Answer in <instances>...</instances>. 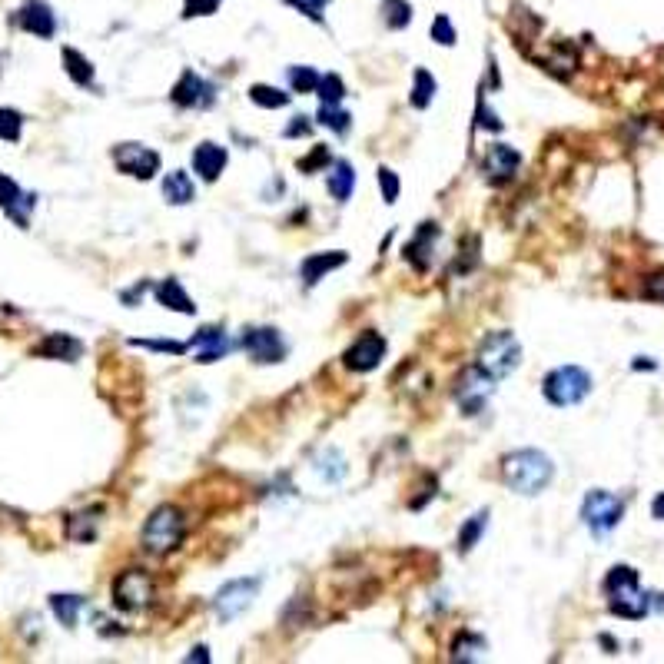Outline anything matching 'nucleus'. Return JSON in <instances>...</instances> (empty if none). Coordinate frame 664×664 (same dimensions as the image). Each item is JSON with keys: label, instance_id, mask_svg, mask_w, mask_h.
Instances as JSON below:
<instances>
[{"label": "nucleus", "instance_id": "obj_8", "mask_svg": "<svg viewBox=\"0 0 664 664\" xmlns=\"http://www.w3.org/2000/svg\"><path fill=\"white\" fill-rule=\"evenodd\" d=\"M259 595V578H236V581H226V585L216 591V601H213V611L220 621H233L240 618L243 611L253 605V598Z\"/></svg>", "mask_w": 664, "mask_h": 664}, {"label": "nucleus", "instance_id": "obj_36", "mask_svg": "<svg viewBox=\"0 0 664 664\" xmlns=\"http://www.w3.org/2000/svg\"><path fill=\"white\" fill-rule=\"evenodd\" d=\"M319 100L323 103H342V97H346V83H342V77H336V74H326V77H319Z\"/></svg>", "mask_w": 664, "mask_h": 664}, {"label": "nucleus", "instance_id": "obj_9", "mask_svg": "<svg viewBox=\"0 0 664 664\" xmlns=\"http://www.w3.org/2000/svg\"><path fill=\"white\" fill-rule=\"evenodd\" d=\"M113 163L120 173L133 176V180H153L160 173V153L150 150L147 143H120L113 147Z\"/></svg>", "mask_w": 664, "mask_h": 664}, {"label": "nucleus", "instance_id": "obj_41", "mask_svg": "<svg viewBox=\"0 0 664 664\" xmlns=\"http://www.w3.org/2000/svg\"><path fill=\"white\" fill-rule=\"evenodd\" d=\"M645 296L655 299V303H664V269H658V273H651L645 279Z\"/></svg>", "mask_w": 664, "mask_h": 664}, {"label": "nucleus", "instance_id": "obj_47", "mask_svg": "<svg viewBox=\"0 0 664 664\" xmlns=\"http://www.w3.org/2000/svg\"><path fill=\"white\" fill-rule=\"evenodd\" d=\"M635 369H655V362H648L645 356H641V359L635 362Z\"/></svg>", "mask_w": 664, "mask_h": 664}, {"label": "nucleus", "instance_id": "obj_7", "mask_svg": "<svg viewBox=\"0 0 664 664\" xmlns=\"http://www.w3.org/2000/svg\"><path fill=\"white\" fill-rule=\"evenodd\" d=\"M621 518H625V502L605 489L588 492L585 502H581V522H585L588 532L598 538L615 532V528L621 525Z\"/></svg>", "mask_w": 664, "mask_h": 664}, {"label": "nucleus", "instance_id": "obj_13", "mask_svg": "<svg viewBox=\"0 0 664 664\" xmlns=\"http://www.w3.org/2000/svg\"><path fill=\"white\" fill-rule=\"evenodd\" d=\"M518 166H522V153L512 150L508 143H492V147L485 150V157H482V176L492 186H502L518 173Z\"/></svg>", "mask_w": 664, "mask_h": 664}, {"label": "nucleus", "instance_id": "obj_39", "mask_svg": "<svg viewBox=\"0 0 664 664\" xmlns=\"http://www.w3.org/2000/svg\"><path fill=\"white\" fill-rule=\"evenodd\" d=\"M289 7H296L299 14H306L309 20H316V24H323V7L329 0H286Z\"/></svg>", "mask_w": 664, "mask_h": 664}, {"label": "nucleus", "instance_id": "obj_45", "mask_svg": "<svg viewBox=\"0 0 664 664\" xmlns=\"http://www.w3.org/2000/svg\"><path fill=\"white\" fill-rule=\"evenodd\" d=\"M651 515H655L658 522H664V492L655 498V502H651Z\"/></svg>", "mask_w": 664, "mask_h": 664}, {"label": "nucleus", "instance_id": "obj_27", "mask_svg": "<svg viewBox=\"0 0 664 664\" xmlns=\"http://www.w3.org/2000/svg\"><path fill=\"white\" fill-rule=\"evenodd\" d=\"M485 655H489V641H485L482 635L462 631V635L455 638V645H452V658L455 661H482Z\"/></svg>", "mask_w": 664, "mask_h": 664}, {"label": "nucleus", "instance_id": "obj_23", "mask_svg": "<svg viewBox=\"0 0 664 664\" xmlns=\"http://www.w3.org/2000/svg\"><path fill=\"white\" fill-rule=\"evenodd\" d=\"M160 190H163V200L173 203V206H186V203L196 200L193 176L183 173V170H170V173H166L163 183H160Z\"/></svg>", "mask_w": 664, "mask_h": 664}, {"label": "nucleus", "instance_id": "obj_15", "mask_svg": "<svg viewBox=\"0 0 664 664\" xmlns=\"http://www.w3.org/2000/svg\"><path fill=\"white\" fill-rule=\"evenodd\" d=\"M34 203H37L34 193H24L14 180H10L7 173H0V210H4L10 220L20 226V230H27L30 210H34Z\"/></svg>", "mask_w": 664, "mask_h": 664}, {"label": "nucleus", "instance_id": "obj_4", "mask_svg": "<svg viewBox=\"0 0 664 664\" xmlns=\"http://www.w3.org/2000/svg\"><path fill=\"white\" fill-rule=\"evenodd\" d=\"M183 538H186V515L176 505L153 508L150 518L143 522V532H140L143 552H150V555L176 552V548L183 545Z\"/></svg>", "mask_w": 664, "mask_h": 664}, {"label": "nucleus", "instance_id": "obj_22", "mask_svg": "<svg viewBox=\"0 0 664 664\" xmlns=\"http://www.w3.org/2000/svg\"><path fill=\"white\" fill-rule=\"evenodd\" d=\"M100 515H103L100 505L67 515V538H70V542H80V545H83V542H93V538H97V532H100Z\"/></svg>", "mask_w": 664, "mask_h": 664}, {"label": "nucleus", "instance_id": "obj_19", "mask_svg": "<svg viewBox=\"0 0 664 664\" xmlns=\"http://www.w3.org/2000/svg\"><path fill=\"white\" fill-rule=\"evenodd\" d=\"M190 349H196V362H203L206 366V362H216V359H223L226 352H230V339H226L223 329L206 326L190 339Z\"/></svg>", "mask_w": 664, "mask_h": 664}, {"label": "nucleus", "instance_id": "obj_10", "mask_svg": "<svg viewBox=\"0 0 664 664\" xmlns=\"http://www.w3.org/2000/svg\"><path fill=\"white\" fill-rule=\"evenodd\" d=\"M170 100L183 110H206L216 103V87L206 77L196 74V70H183L180 80L173 83Z\"/></svg>", "mask_w": 664, "mask_h": 664}, {"label": "nucleus", "instance_id": "obj_26", "mask_svg": "<svg viewBox=\"0 0 664 664\" xmlns=\"http://www.w3.org/2000/svg\"><path fill=\"white\" fill-rule=\"evenodd\" d=\"M83 608H87V598H80V595H50V611H54L64 628H77V618Z\"/></svg>", "mask_w": 664, "mask_h": 664}, {"label": "nucleus", "instance_id": "obj_40", "mask_svg": "<svg viewBox=\"0 0 664 664\" xmlns=\"http://www.w3.org/2000/svg\"><path fill=\"white\" fill-rule=\"evenodd\" d=\"M216 7H220V0H186L183 17H210Z\"/></svg>", "mask_w": 664, "mask_h": 664}, {"label": "nucleus", "instance_id": "obj_25", "mask_svg": "<svg viewBox=\"0 0 664 664\" xmlns=\"http://www.w3.org/2000/svg\"><path fill=\"white\" fill-rule=\"evenodd\" d=\"M157 299L166 306V309H173V313H183V316H193L196 313V303L190 296H186V289H183V283L180 279H163V283L157 286Z\"/></svg>", "mask_w": 664, "mask_h": 664}, {"label": "nucleus", "instance_id": "obj_6", "mask_svg": "<svg viewBox=\"0 0 664 664\" xmlns=\"http://www.w3.org/2000/svg\"><path fill=\"white\" fill-rule=\"evenodd\" d=\"M542 392H545V399L552 402V406H558V409L578 406L581 399H588L591 376L581 366H558V369H552L545 376Z\"/></svg>", "mask_w": 664, "mask_h": 664}, {"label": "nucleus", "instance_id": "obj_1", "mask_svg": "<svg viewBox=\"0 0 664 664\" xmlns=\"http://www.w3.org/2000/svg\"><path fill=\"white\" fill-rule=\"evenodd\" d=\"M502 479L518 495H538L545 492L555 479V465L545 452L538 449H518L502 459Z\"/></svg>", "mask_w": 664, "mask_h": 664}, {"label": "nucleus", "instance_id": "obj_28", "mask_svg": "<svg viewBox=\"0 0 664 664\" xmlns=\"http://www.w3.org/2000/svg\"><path fill=\"white\" fill-rule=\"evenodd\" d=\"M485 528H489V512H475L469 522L462 525L459 538H455V548H459V555H469L475 545H479V538L485 535Z\"/></svg>", "mask_w": 664, "mask_h": 664}, {"label": "nucleus", "instance_id": "obj_46", "mask_svg": "<svg viewBox=\"0 0 664 664\" xmlns=\"http://www.w3.org/2000/svg\"><path fill=\"white\" fill-rule=\"evenodd\" d=\"M186 661H200V664H206V661H210V655H206V648H193V655L186 658Z\"/></svg>", "mask_w": 664, "mask_h": 664}, {"label": "nucleus", "instance_id": "obj_32", "mask_svg": "<svg viewBox=\"0 0 664 664\" xmlns=\"http://www.w3.org/2000/svg\"><path fill=\"white\" fill-rule=\"evenodd\" d=\"M319 123H323V127H329L332 133H346L349 130V123H352V117L346 110H339V103L336 107H332V103H323V107H319Z\"/></svg>", "mask_w": 664, "mask_h": 664}, {"label": "nucleus", "instance_id": "obj_21", "mask_svg": "<svg viewBox=\"0 0 664 664\" xmlns=\"http://www.w3.org/2000/svg\"><path fill=\"white\" fill-rule=\"evenodd\" d=\"M37 356L44 359H64V362H77L83 356V342L67 336V332H50V336L37 346Z\"/></svg>", "mask_w": 664, "mask_h": 664}, {"label": "nucleus", "instance_id": "obj_43", "mask_svg": "<svg viewBox=\"0 0 664 664\" xmlns=\"http://www.w3.org/2000/svg\"><path fill=\"white\" fill-rule=\"evenodd\" d=\"M479 127H485V130H492V133H498V130H502V127H505V123H502V120H498V117H495V113H492L489 107H485V103H479Z\"/></svg>", "mask_w": 664, "mask_h": 664}, {"label": "nucleus", "instance_id": "obj_14", "mask_svg": "<svg viewBox=\"0 0 664 664\" xmlns=\"http://www.w3.org/2000/svg\"><path fill=\"white\" fill-rule=\"evenodd\" d=\"M243 349L253 356L256 362H279L286 356V342L279 336V329L269 326H253L243 332Z\"/></svg>", "mask_w": 664, "mask_h": 664}, {"label": "nucleus", "instance_id": "obj_35", "mask_svg": "<svg viewBox=\"0 0 664 664\" xmlns=\"http://www.w3.org/2000/svg\"><path fill=\"white\" fill-rule=\"evenodd\" d=\"M286 77H289V87L296 93H313L319 87V74L313 67H289Z\"/></svg>", "mask_w": 664, "mask_h": 664}, {"label": "nucleus", "instance_id": "obj_33", "mask_svg": "<svg viewBox=\"0 0 664 664\" xmlns=\"http://www.w3.org/2000/svg\"><path fill=\"white\" fill-rule=\"evenodd\" d=\"M20 133H24V117L10 107H0V140L4 143H17Z\"/></svg>", "mask_w": 664, "mask_h": 664}, {"label": "nucleus", "instance_id": "obj_42", "mask_svg": "<svg viewBox=\"0 0 664 664\" xmlns=\"http://www.w3.org/2000/svg\"><path fill=\"white\" fill-rule=\"evenodd\" d=\"M323 163H329V150H326V147H316L306 160H299V170H303V173H313L316 166H323Z\"/></svg>", "mask_w": 664, "mask_h": 664}, {"label": "nucleus", "instance_id": "obj_30", "mask_svg": "<svg viewBox=\"0 0 664 664\" xmlns=\"http://www.w3.org/2000/svg\"><path fill=\"white\" fill-rule=\"evenodd\" d=\"M435 90H439L435 77L429 74V70L419 67V70L412 74V97H409L412 107H415V110H425V107H429V103L435 100Z\"/></svg>", "mask_w": 664, "mask_h": 664}, {"label": "nucleus", "instance_id": "obj_5", "mask_svg": "<svg viewBox=\"0 0 664 664\" xmlns=\"http://www.w3.org/2000/svg\"><path fill=\"white\" fill-rule=\"evenodd\" d=\"M113 605L120 611H130V615H137V611H147L153 601H157V581L147 572V568H123V572L113 578Z\"/></svg>", "mask_w": 664, "mask_h": 664}, {"label": "nucleus", "instance_id": "obj_2", "mask_svg": "<svg viewBox=\"0 0 664 664\" xmlns=\"http://www.w3.org/2000/svg\"><path fill=\"white\" fill-rule=\"evenodd\" d=\"M605 595H608V608L615 611L618 618H645L651 608V598L641 591V578L631 565H615L605 578Z\"/></svg>", "mask_w": 664, "mask_h": 664}, {"label": "nucleus", "instance_id": "obj_12", "mask_svg": "<svg viewBox=\"0 0 664 664\" xmlns=\"http://www.w3.org/2000/svg\"><path fill=\"white\" fill-rule=\"evenodd\" d=\"M382 359H386V339H382L379 332H372V329L362 332V336L346 349V356H342L346 369H352V372H372V369H379Z\"/></svg>", "mask_w": 664, "mask_h": 664}, {"label": "nucleus", "instance_id": "obj_11", "mask_svg": "<svg viewBox=\"0 0 664 664\" xmlns=\"http://www.w3.org/2000/svg\"><path fill=\"white\" fill-rule=\"evenodd\" d=\"M492 389H495V379L485 376L479 366H472L462 372L459 386H455V402H459L465 415H479L485 409V402H489Z\"/></svg>", "mask_w": 664, "mask_h": 664}, {"label": "nucleus", "instance_id": "obj_31", "mask_svg": "<svg viewBox=\"0 0 664 664\" xmlns=\"http://www.w3.org/2000/svg\"><path fill=\"white\" fill-rule=\"evenodd\" d=\"M249 100L263 110H283L289 103V93L279 87H266V83H253V87H249Z\"/></svg>", "mask_w": 664, "mask_h": 664}, {"label": "nucleus", "instance_id": "obj_34", "mask_svg": "<svg viewBox=\"0 0 664 664\" xmlns=\"http://www.w3.org/2000/svg\"><path fill=\"white\" fill-rule=\"evenodd\" d=\"M382 14H386V24L392 30H402L412 24V4H406V0H386Z\"/></svg>", "mask_w": 664, "mask_h": 664}, {"label": "nucleus", "instance_id": "obj_16", "mask_svg": "<svg viewBox=\"0 0 664 664\" xmlns=\"http://www.w3.org/2000/svg\"><path fill=\"white\" fill-rule=\"evenodd\" d=\"M17 24L27 30V34L34 37H44L50 40L57 34V17H54V7L44 4V0H27L24 7H20L17 14Z\"/></svg>", "mask_w": 664, "mask_h": 664}, {"label": "nucleus", "instance_id": "obj_3", "mask_svg": "<svg viewBox=\"0 0 664 664\" xmlns=\"http://www.w3.org/2000/svg\"><path fill=\"white\" fill-rule=\"evenodd\" d=\"M475 366H479L485 376L502 382L505 376L522 366V342L515 339V332L508 329H495L479 342V352H475Z\"/></svg>", "mask_w": 664, "mask_h": 664}, {"label": "nucleus", "instance_id": "obj_24", "mask_svg": "<svg viewBox=\"0 0 664 664\" xmlns=\"http://www.w3.org/2000/svg\"><path fill=\"white\" fill-rule=\"evenodd\" d=\"M326 186H329L332 200L346 203L349 196H352V190H356V170H352V163H349V160H336V163H332V170H329V176H326Z\"/></svg>", "mask_w": 664, "mask_h": 664}, {"label": "nucleus", "instance_id": "obj_17", "mask_svg": "<svg viewBox=\"0 0 664 664\" xmlns=\"http://www.w3.org/2000/svg\"><path fill=\"white\" fill-rule=\"evenodd\" d=\"M435 240H439V226L435 223H422L419 233L412 236V240L406 243V263L415 269V273H425V269L432 266L435 259Z\"/></svg>", "mask_w": 664, "mask_h": 664}, {"label": "nucleus", "instance_id": "obj_44", "mask_svg": "<svg viewBox=\"0 0 664 664\" xmlns=\"http://www.w3.org/2000/svg\"><path fill=\"white\" fill-rule=\"evenodd\" d=\"M286 137H309L313 133V123H309V117H293V123L283 130Z\"/></svg>", "mask_w": 664, "mask_h": 664}, {"label": "nucleus", "instance_id": "obj_18", "mask_svg": "<svg viewBox=\"0 0 664 664\" xmlns=\"http://www.w3.org/2000/svg\"><path fill=\"white\" fill-rule=\"evenodd\" d=\"M226 163H230V153H226V147H220V143L206 140L200 143V147L193 150V170L203 176V180H220V173L226 170Z\"/></svg>", "mask_w": 664, "mask_h": 664}, {"label": "nucleus", "instance_id": "obj_20", "mask_svg": "<svg viewBox=\"0 0 664 664\" xmlns=\"http://www.w3.org/2000/svg\"><path fill=\"white\" fill-rule=\"evenodd\" d=\"M346 259L349 256L342 253V249H332V253H313V256L303 259V266H299V276H303L306 286H316L326 273H332V269H339V266H346Z\"/></svg>", "mask_w": 664, "mask_h": 664}, {"label": "nucleus", "instance_id": "obj_37", "mask_svg": "<svg viewBox=\"0 0 664 664\" xmlns=\"http://www.w3.org/2000/svg\"><path fill=\"white\" fill-rule=\"evenodd\" d=\"M429 34H432V40L435 44H442V47H452L455 40V27H452V20H449V14H439L432 20V27H429Z\"/></svg>", "mask_w": 664, "mask_h": 664}, {"label": "nucleus", "instance_id": "obj_38", "mask_svg": "<svg viewBox=\"0 0 664 664\" xmlns=\"http://www.w3.org/2000/svg\"><path fill=\"white\" fill-rule=\"evenodd\" d=\"M376 183L382 186V200H386L389 206L399 200V176L389 170V166H382V170L376 173Z\"/></svg>", "mask_w": 664, "mask_h": 664}, {"label": "nucleus", "instance_id": "obj_29", "mask_svg": "<svg viewBox=\"0 0 664 664\" xmlns=\"http://www.w3.org/2000/svg\"><path fill=\"white\" fill-rule=\"evenodd\" d=\"M64 67L67 77L77 83V87H93V64L74 47H64Z\"/></svg>", "mask_w": 664, "mask_h": 664}]
</instances>
